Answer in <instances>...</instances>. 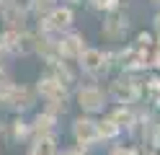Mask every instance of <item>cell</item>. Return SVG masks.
Segmentation results:
<instances>
[{
  "instance_id": "2e32d148",
  "label": "cell",
  "mask_w": 160,
  "mask_h": 155,
  "mask_svg": "<svg viewBox=\"0 0 160 155\" xmlns=\"http://www.w3.org/2000/svg\"><path fill=\"white\" fill-rule=\"evenodd\" d=\"M150 3H152V5H155V8H160V0H150Z\"/></svg>"
},
{
  "instance_id": "3957f363",
  "label": "cell",
  "mask_w": 160,
  "mask_h": 155,
  "mask_svg": "<svg viewBox=\"0 0 160 155\" xmlns=\"http://www.w3.org/2000/svg\"><path fill=\"white\" fill-rule=\"evenodd\" d=\"M111 59H114L111 52L85 47V52L78 57V65H80V72H83V75H88L91 80H101L106 72L111 70Z\"/></svg>"
},
{
  "instance_id": "7c38bea8",
  "label": "cell",
  "mask_w": 160,
  "mask_h": 155,
  "mask_svg": "<svg viewBox=\"0 0 160 155\" xmlns=\"http://www.w3.org/2000/svg\"><path fill=\"white\" fill-rule=\"evenodd\" d=\"M98 134H101V142H108V140H116L122 134V127L111 116H103V119H98Z\"/></svg>"
},
{
  "instance_id": "7a4b0ae2",
  "label": "cell",
  "mask_w": 160,
  "mask_h": 155,
  "mask_svg": "<svg viewBox=\"0 0 160 155\" xmlns=\"http://www.w3.org/2000/svg\"><path fill=\"white\" fill-rule=\"evenodd\" d=\"M72 96H75V103L80 106V111H83V114H91V116L103 114L106 106H108V93H106L101 85H96V83L78 85Z\"/></svg>"
},
{
  "instance_id": "ba28073f",
  "label": "cell",
  "mask_w": 160,
  "mask_h": 155,
  "mask_svg": "<svg viewBox=\"0 0 160 155\" xmlns=\"http://www.w3.org/2000/svg\"><path fill=\"white\" fill-rule=\"evenodd\" d=\"M127 28H129V21H127V16H116L114 10L106 16V21L101 23V34L106 36V39H111V41H119L124 34H127Z\"/></svg>"
},
{
  "instance_id": "52a82bcc",
  "label": "cell",
  "mask_w": 160,
  "mask_h": 155,
  "mask_svg": "<svg viewBox=\"0 0 160 155\" xmlns=\"http://www.w3.org/2000/svg\"><path fill=\"white\" fill-rule=\"evenodd\" d=\"M34 103H36V93L31 88H26V85H16L13 83V88H11V93H8V98H5L3 106L11 109L13 114H26Z\"/></svg>"
},
{
  "instance_id": "5b68a950",
  "label": "cell",
  "mask_w": 160,
  "mask_h": 155,
  "mask_svg": "<svg viewBox=\"0 0 160 155\" xmlns=\"http://www.w3.org/2000/svg\"><path fill=\"white\" fill-rule=\"evenodd\" d=\"M59 116L52 111H36L34 119L28 121V127H31V140H49V137H57L59 132Z\"/></svg>"
},
{
  "instance_id": "9c48e42d",
  "label": "cell",
  "mask_w": 160,
  "mask_h": 155,
  "mask_svg": "<svg viewBox=\"0 0 160 155\" xmlns=\"http://www.w3.org/2000/svg\"><path fill=\"white\" fill-rule=\"evenodd\" d=\"M8 140H13V142L31 140V127H28V121L23 119V114H16L13 121L8 124Z\"/></svg>"
},
{
  "instance_id": "5bb4252c",
  "label": "cell",
  "mask_w": 160,
  "mask_h": 155,
  "mask_svg": "<svg viewBox=\"0 0 160 155\" xmlns=\"http://www.w3.org/2000/svg\"><path fill=\"white\" fill-rule=\"evenodd\" d=\"M57 155H91V150L75 145V147H62V150H57Z\"/></svg>"
},
{
  "instance_id": "8fae6325",
  "label": "cell",
  "mask_w": 160,
  "mask_h": 155,
  "mask_svg": "<svg viewBox=\"0 0 160 155\" xmlns=\"http://www.w3.org/2000/svg\"><path fill=\"white\" fill-rule=\"evenodd\" d=\"M26 155H57V137H49V140H31Z\"/></svg>"
},
{
  "instance_id": "30bf717a",
  "label": "cell",
  "mask_w": 160,
  "mask_h": 155,
  "mask_svg": "<svg viewBox=\"0 0 160 155\" xmlns=\"http://www.w3.org/2000/svg\"><path fill=\"white\" fill-rule=\"evenodd\" d=\"M111 93H114V98L119 103H132L137 98V88H134V83H129V80H116L111 85Z\"/></svg>"
},
{
  "instance_id": "4fadbf2b",
  "label": "cell",
  "mask_w": 160,
  "mask_h": 155,
  "mask_svg": "<svg viewBox=\"0 0 160 155\" xmlns=\"http://www.w3.org/2000/svg\"><path fill=\"white\" fill-rule=\"evenodd\" d=\"M54 5H59V0H28L26 3V10L34 16H44L47 10H52Z\"/></svg>"
},
{
  "instance_id": "9a60e30c",
  "label": "cell",
  "mask_w": 160,
  "mask_h": 155,
  "mask_svg": "<svg viewBox=\"0 0 160 155\" xmlns=\"http://www.w3.org/2000/svg\"><path fill=\"white\" fill-rule=\"evenodd\" d=\"M0 137H8V124L0 119Z\"/></svg>"
},
{
  "instance_id": "8992f818",
  "label": "cell",
  "mask_w": 160,
  "mask_h": 155,
  "mask_svg": "<svg viewBox=\"0 0 160 155\" xmlns=\"http://www.w3.org/2000/svg\"><path fill=\"white\" fill-rule=\"evenodd\" d=\"M57 47H59V57L62 59H78L80 54L85 52V36L80 34V31H65V34H59V39H57Z\"/></svg>"
},
{
  "instance_id": "6da1fadb",
  "label": "cell",
  "mask_w": 160,
  "mask_h": 155,
  "mask_svg": "<svg viewBox=\"0 0 160 155\" xmlns=\"http://www.w3.org/2000/svg\"><path fill=\"white\" fill-rule=\"evenodd\" d=\"M75 23V10L72 5H54L52 10H47L44 16H39V34L47 36H59L70 31Z\"/></svg>"
},
{
  "instance_id": "277c9868",
  "label": "cell",
  "mask_w": 160,
  "mask_h": 155,
  "mask_svg": "<svg viewBox=\"0 0 160 155\" xmlns=\"http://www.w3.org/2000/svg\"><path fill=\"white\" fill-rule=\"evenodd\" d=\"M72 140L75 145H80V147L91 150L96 147L98 142H101V134H98V119L91 116V114H80V116L72 119Z\"/></svg>"
},
{
  "instance_id": "e0dca14e",
  "label": "cell",
  "mask_w": 160,
  "mask_h": 155,
  "mask_svg": "<svg viewBox=\"0 0 160 155\" xmlns=\"http://www.w3.org/2000/svg\"><path fill=\"white\" fill-rule=\"evenodd\" d=\"M5 3H8V0H5Z\"/></svg>"
}]
</instances>
